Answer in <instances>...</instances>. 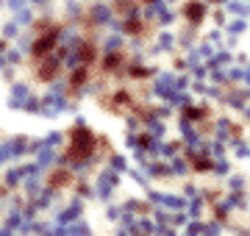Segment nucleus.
<instances>
[{"label":"nucleus","instance_id":"obj_1","mask_svg":"<svg viewBox=\"0 0 250 236\" xmlns=\"http://www.w3.org/2000/svg\"><path fill=\"white\" fill-rule=\"evenodd\" d=\"M92 142H95V137H92L86 128H83V134H81V125H78V131H72V134H70V145H67V158H70V161H83V158H89V153H92Z\"/></svg>","mask_w":250,"mask_h":236}]
</instances>
